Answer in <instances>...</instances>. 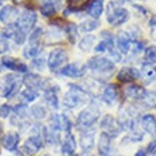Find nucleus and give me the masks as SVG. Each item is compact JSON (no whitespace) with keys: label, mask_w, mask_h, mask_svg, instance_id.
<instances>
[{"label":"nucleus","mask_w":156,"mask_h":156,"mask_svg":"<svg viewBox=\"0 0 156 156\" xmlns=\"http://www.w3.org/2000/svg\"><path fill=\"white\" fill-rule=\"evenodd\" d=\"M69 89L70 90L64 95V100H62V105L66 108L75 109L88 101L89 94L82 87H79L77 84H69Z\"/></svg>","instance_id":"1"},{"label":"nucleus","mask_w":156,"mask_h":156,"mask_svg":"<svg viewBox=\"0 0 156 156\" xmlns=\"http://www.w3.org/2000/svg\"><path fill=\"white\" fill-rule=\"evenodd\" d=\"M130 18V12L121 7L115 1H109L107 5V22L113 27H120Z\"/></svg>","instance_id":"2"},{"label":"nucleus","mask_w":156,"mask_h":156,"mask_svg":"<svg viewBox=\"0 0 156 156\" xmlns=\"http://www.w3.org/2000/svg\"><path fill=\"white\" fill-rule=\"evenodd\" d=\"M100 119V112L94 107L85 108L79 112L76 119V127L79 132H84L87 130H90Z\"/></svg>","instance_id":"3"},{"label":"nucleus","mask_w":156,"mask_h":156,"mask_svg":"<svg viewBox=\"0 0 156 156\" xmlns=\"http://www.w3.org/2000/svg\"><path fill=\"white\" fill-rule=\"evenodd\" d=\"M87 67L100 75H111L115 70V64L109 58L95 55L88 60Z\"/></svg>","instance_id":"4"},{"label":"nucleus","mask_w":156,"mask_h":156,"mask_svg":"<svg viewBox=\"0 0 156 156\" xmlns=\"http://www.w3.org/2000/svg\"><path fill=\"white\" fill-rule=\"evenodd\" d=\"M67 60H69L67 52L64 48H55L48 55L47 66L52 72H57V71H60L62 66L66 65Z\"/></svg>","instance_id":"5"},{"label":"nucleus","mask_w":156,"mask_h":156,"mask_svg":"<svg viewBox=\"0 0 156 156\" xmlns=\"http://www.w3.org/2000/svg\"><path fill=\"white\" fill-rule=\"evenodd\" d=\"M37 23V15L33 10H25L22 12L16 20V25L18 27L24 34H29L35 29V25Z\"/></svg>","instance_id":"6"},{"label":"nucleus","mask_w":156,"mask_h":156,"mask_svg":"<svg viewBox=\"0 0 156 156\" xmlns=\"http://www.w3.org/2000/svg\"><path fill=\"white\" fill-rule=\"evenodd\" d=\"M23 84V79L17 77L13 73L6 75L2 79V96L6 98H10L15 96L17 91L20 89V85Z\"/></svg>","instance_id":"7"},{"label":"nucleus","mask_w":156,"mask_h":156,"mask_svg":"<svg viewBox=\"0 0 156 156\" xmlns=\"http://www.w3.org/2000/svg\"><path fill=\"white\" fill-rule=\"evenodd\" d=\"M100 127H101L102 132L107 133L108 136H111L112 138H115V137H118L122 132L118 120L113 115H111V114H105L103 117L101 118Z\"/></svg>","instance_id":"8"},{"label":"nucleus","mask_w":156,"mask_h":156,"mask_svg":"<svg viewBox=\"0 0 156 156\" xmlns=\"http://www.w3.org/2000/svg\"><path fill=\"white\" fill-rule=\"evenodd\" d=\"M44 140L41 135H30L25 139L22 147V153L28 156H34L39 153L40 150L43 148Z\"/></svg>","instance_id":"9"},{"label":"nucleus","mask_w":156,"mask_h":156,"mask_svg":"<svg viewBox=\"0 0 156 156\" xmlns=\"http://www.w3.org/2000/svg\"><path fill=\"white\" fill-rule=\"evenodd\" d=\"M23 79V84L27 87V88H30V89H34V90H46L51 84H47V79L42 78L37 73H33V72H28L24 75Z\"/></svg>","instance_id":"10"},{"label":"nucleus","mask_w":156,"mask_h":156,"mask_svg":"<svg viewBox=\"0 0 156 156\" xmlns=\"http://www.w3.org/2000/svg\"><path fill=\"white\" fill-rule=\"evenodd\" d=\"M20 136L18 132L16 131H10V132H6L4 133L1 138H0V144L1 147L7 150V151H11V153H15V151H18V147H20Z\"/></svg>","instance_id":"11"},{"label":"nucleus","mask_w":156,"mask_h":156,"mask_svg":"<svg viewBox=\"0 0 156 156\" xmlns=\"http://www.w3.org/2000/svg\"><path fill=\"white\" fill-rule=\"evenodd\" d=\"M87 65H80L78 62H71L62 66L59 71V73L64 77L69 78H80L87 73Z\"/></svg>","instance_id":"12"},{"label":"nucleus","mask_w":156,"mask_h":156,"mask_svg":"<svg viewBox=\"0 0 156 156\" xmlns=\"http://www.w3.org/2000/svg\"><path fill=\"white\" fill-rule=\"evenodd\" d=\"M140 78L139 70L132 66H125L122 67L117 75V79L120 83H133L135 80Z\"/></svg>","instance_id":"13"},{"label":"nucleus","mask_w":156,"mask_h":156,"mask_svg":"<svg viewBox=\"0 0 156 156\" xmlns=\"http://www.w3.org/2000/svg\"><path fill=\"white\" fill-rule=\"evenodd\" d=\"M79 145L83 150V153L88 154L94 149L95 145V131L87 130L84 132H80V138H79Z\"/></svg>","instance_id":"14"},{"label":"nucleus","mask_w":156,"mask_h":156,"mask_svg":"<svg viewBox=\"0 0 156 156\" xmlns=\"http://www.w3.org/2000/svg\"><path fill=\"white\" fill-rule=\"evenodd\" d=\"M1 64H2L4 67H6V69H9L11 71H15V72H18V73H24V75L28 73V66L16 58L2 57Z\"/></svg>","instance_id":"15"},{"label":"nucleus","mask_w":156,"mask_h":156,"mask_svg":"<svg viewBox=\"0 0 156 156\" xmlns=\"http://www.w3.org/2000/svg\"><path fill=\"white\" fill-rule=\"evenodd\" d=\"M132 40L127 31H119L115 37V46L121 54H127L131 49Z\"/></svg>","instance_id":"16"},{"label":"nucleus","mask_w":156,"mask_h":156,"mask_svg":"<svg viewBox=\"0 0 156 156\" xmlns=\"http://www.w3.org/2000/svg\"><path fill=\"white\" fill-rule=\"evenodd\" d=\"M58 91L59 87L58 85H49L46 90H43V98L44 101L47 102V105L49 107H52L53 109H58L60 103H59V98H58Z\"/></svg>","instance_id":"17"},{"label":"nucleus","mask_w":156,"mask_h":156,"mask_svg":"<svg viewBox=\"0 0 156 156\" xmlns=\"http://www.w3.org/2000/svg\"><path fill=\"white\" fill-rule=\"evenodd\" d=\"M77 148V142H76V137L71 133H66L65 138L61 142V147H60V151L64 156H71L75 154Z\"/></svg>","instance_id":"18"},{"label":"nucleus","mask_w":156,"mask_h":156,"mask_svg":"<svg viewBox=\"0 0 156 156\" xmlns=\"http://www.w3.org/2000/svg\"><path fill=\"white\" fill-rule=\"evenodd\" d=\"M112 137L101 132L98 142V151L100 156H109L112 153Z\"/></svg>","instance_id":"19"},{"label":"nucleus","mask_w":156,"mask_h":156,"mask_svg":"<svg viewBox=\"0 0 156 156\" xmlns=\"http://www.w3.org/2000/svg\"><path fill=\"white\" fill-rule=\"evenodd\" d=\"M18 10L16 7H13L12 5H6L0 10V22L5 23V24H12L13 20L16 23V20L18 18Z\"/></svg>","instance_id":"20"},{"label":"nucleus","mask_w":156,"mask_h":156,"mask_svg":"<svg viewBox=\"0 0 156 156\" xmlns=\"http://www.w3.org/2000/svg\"><path fill=\"white\" fill-rule=\"evenodd\" d=\"M140 124L145 133L151 137H156V117L154 114H144L140 118Z\"/></svg>","instance_id":"21"},{"label":"nucleus","mask_w":156,"mask_h":156,"mask_svg":"<svg viewBox=\"0 0 156 156\" xmlns=\"http://www.w3.org/2000/svg\"><path fill=\"white\" fill-rule=\"evenodd\" d=\"M139 72H140V78L144 80L145 84L154 82L156 78V64L143 62Z\"/></svg>","instance_id":"22"},{"label":"nucleus","mask_w":156,"mask_h":156,"mask_svg":"<svg viewBox=\"0 0 156 156\" xmlns=\"http://www.w3.org/2000/svg\"><path fill=\"white\" fill-rule=\"evenodd\" d=\"M118 95H119V91H118V85L117 84H108L106 85V88L103 89V93H102V101L106 103V105H113L115 101L118 100Z\"/></svg>","instance_id":"23"},{"label":"nucleus","mask_w":156,"mask_h":156,"mask_svg":"<svg viewBox=\"0 0 156 156\" xmlns=\"http://www.w3.org/2000/svg\"><path fill=\"white\" fill-rule=\"evenodd\" d=\"M87 12L91 18L98 20L103 13V0H91L87 6Z\"/></svg>","instance_id":"24"},{"label":"nucleus","mask_w":156,"mask_h":156,"mask_svg":"<svg viewBox=\"0 0 156 156\" xmlns=\"http://www.w3.org/2000/svg\"><path fill=\"white\" fill-rule=\"evenodd\" d=\"M144 91H145V89L142 85H138L136 83H131L125 89V96L127 98H130V100L139 101L142 98V96H143Z\"/></svg>","instance_id":"25"},{"label":"nucleus","mask_w":156,"mask_h":156,"mask_svg":"<svg viewBox=\"0 0 156 156\" xmlns=\"http://www.w3.org/2000/svg\"><path fill=\"white\" fill-rule=\"evenodd\" d=\"M139 102L147 108H156V91L155 90H145Z\"/></svg>","instance_id":"26"},{"label":"nucleus","mask_w":156,"mask_h":156,"mask_svg":"<svg viewBox=\"0 0 156 156\" xmlns=\"http://www.w3.org/2000/svg\"><path fill=\"white\" fill-rule=\"evenodd\" d=\"M95 41H96V36L95 35H85L84 37L80 39L79 43H78V47H79V49L82 52L89 53L94 48Z\"/></svg>","instance_id":"27"},{"label":"nucleus","mask_w":156,"mask_h":156,"mask_svg":"<svg viewBox=\"0 0 156 156\" xmlns=\"http://www.w3.org/2000/svg\"><path fill=\"white\" fill-rule=\"evenodd\" d=\"M78 30H79V29H78L77 24H75V23H72V22L66 23V25H65V28H64V31H65V34H66V36H67V40L70 41L71 44H75L76 41H77Z\"/></svg>","instance_id":"28"},{"label":"nucleus","mask_w":156,"mask_h":156,"mask_svg":"<svg viewBox=\"0 0 156 156\" xmlns=\"http://www.w3.org/2000/svg\"><path fill=\"white\" fill-rule=\"evenodd\" d=\"M42 53V46L41 44H28L24 49H23V55L27 59H35L40 57V54Z\"/></svg>","instance_id":"29"},{"label":"nucleus","mask_w":156,"mask_h":156,"mask_svg":"<svg viewBox=\"0 0 156 156\" xmlns=\"http://www.w3.org/2000/svg\"><path fill=\"white\" fill-rule=\"evenodd\" d=\"M98 27H100V22L98 20H83L79 25H78V29L83 33H91L94 30H96Z\"/></svg>","instance_id":"30"},{"label":"nucleus","mask_w":156,"mask_h":156,"mask_svg":"<svg viewBox=\"0 0 156 156\" xmlns=\"http://www.w3.org/2000/svg\"><path fill=\"white\" fill-rule=\"evenodd\" d=\"M57 11H58V7L53 2H51V1L43 2L41 5V7H40V12L44 17H54L57 15Z\"/></svg>","instance_id":"31"},{"label":"nucleus","mask_w":156,"mask_h":156,"mask_svg":"<svg viewBox=\"0 0 156 156\" xmlns=\"http://www.w3.org/2000/svg\"><path fill=\"white\" fill-rule=\"evenodd\" d=\"M13 114L16 115L17 118H20L22 120H24L25 118L29 115V113H30V108L25 105V103H18V105H16L15 107H13Z\"/></svg>","instance_id":"32"},{"label":"nucleus","mask_w":156,"mask_h":156,"mask_svg":"<svg viewBox=\"0 0 156 156\" xmlns=\"http://www.w3.org/2000/svg\"><path fill=\"white\" fill-rule=\"evenodd\" d=\"M30 114L37 120H42L47 117V109L42 105H35L30 108Z\"/></svg>","instance_id":"33"},{"label":"nucleus","mask_w":156,"mask_h":156,"mask_svg":"<svg viewBox=\"0 0 156 156\" xmlns=\"http://www.w3.org/2000/svg\"><path fill=\"white\" fill-rule=\"evenodd\" d=\"M148 64H156V46H149L144 51V61Z\"/></svg>","instance_id":"34"},{"label":"nucleus","mask_w":156,"mask_h":156,"mask_svg":"<svg viewBox=\"0 0 156 156\" xmlns=\"http://www.w3.org/2000/svg\"><path fill=\"white\" fill-rule=\"evenodd\" d=\"M20 96L27 102H33L39 98V91L34 90V89H30V88H25L24 90L20 91Z\"/></svg>","instance_id":"35"},{"label":"nucleus","mask_w":156,"mask_h":156,"mask_svg":"<svg viewBox=\"0 0 156 156\" xmlns=\"http://www.w3.org/2000/svg\"><path fill=\"white\" fill-rule=\"evenodd\" d=\"M43 36V29L42 28H35L29 36V44H40V41Z\"/></svg>","instance_id":"36"},{"label":"nucleus","mask_w":156,"mask_h":156,"mask_svg":"<svg viewBox=\"0 0 156 156\" xmlns=\"http://www.w3.org/2000/svg\"><path fill=\"white\" fill-rule=\"evenodd\" d=\"M144 51H145V42L144 41H140V40L132 41L131 49H130V52H131L132 55H138V54H140Z\"/></svg>","instance_id":"37"},{"label":"nucleus","mask_w":156,"mask_h":156,"mask_svg":"<svg viewBox=\"0 0 156 156\" xmlns=\"http://www.w3.org/2000/svg\"><path fill=\"white\" fill-rule=\"evenodd\" d=\"M72 126H73V124H72L71 119L67 115H65V114H61V127H62V131L65 133H71Z\"/></svg>","instance_id":"38"},{"label":"nucleus","mask_w":156,"mask_h":156,"mask_svg":"<svg viewBox=\"0 0 156 156\" xmlns=\"http://www.w3.org/2000/svg\"><path fill=\"white\" fill-rule=\"evenodd\" d=\"M46 64H47V61L43 58H41V57H37V58L31 60V66L34 69H36L37 71H42L46 67Z\"/></svg>","instance_id":"39"},{"label":"nucleus","mask_w":156,"mask_h":156,"mask_svg":"<svg viewBox=\"0 0 156 156\" xmlns=\"http://www.w3.org/2000/svg\"><path fill=\"white\" fill-rule=\"evenodd\" d=\"M144 138V135L142 132H138V131H132L129 136L125 137V140L129 139L131 143H137V142H142Z\"/></svg>","instance_id":"40"},{"label":"nucleus","mask_w":156,"mask_h":156,"mask_svg":"<svg viewBox=\"0 0 156 156\" xmlns=\"http://www.w3.org/2000/svg\"><path fill=\"white\" fill-rule=\"evenodd\" d=\"M10 49V44H9V40L6 39L4 35L0 34V54L6 53Z\"/></svg>","instance_id":"41"},{"label":"nucleus","mask_w":156,"mask_h":156,"mask_svg":"<svg viewBox=\"0 0 156 156\" xmlns=\"http://www.w3.org/2000/svg\"><path fill=\"white\" fill-rule=\"evenodd\" d=\"M13 107H11L10 105H2L0 106V117L1 118H7L10 117V114L12 113Z\"/></svg>","instance_id":"42"},{"label":"nucleus","mask_w":156,"mask_h":156,"mask_svg":"<svg viewBox=\"0 0 156 156\" xmlns=\"http://www.w3.org/2000/svg\"><path fill=\"white\" fill-rule=\"evenodd\" d=\"M108 53H109L111 60H112L113 62H119V61H121V58H122L121 55H122V54H121V53H120L118 49H115V48H114V49L109 51Z\"/></svg>","instance_id":"43"},{"label":"nucleus","mask_w":156,"mask_h":156,"mask_svg":"<svg viewBox=\"0 0 156 156\" xmlns=\"http://www.w3.org/2000/svg\"><path fill=\"white\" fill-rule=\"evenodd\" d=\"M145 149H147L148 154H151V155H156V139L151 140V142H150V143L148 144V147H147Z\"/></svg>","instance_id":"44"},{"label":"nucleus","mask_w":156,"mask_h":156,"mask_svg":"<svg viewBox=\"0 0 156 156\" xmlns=\"http://www.w3.org/2000/svg\"><path fill=\"white\" fill-rule=\"evenodd\" d=\"M133 7H135L136 10H138V11H139L142 15H144V16L148 13V10H147L144 6H142V5H137V4H133Z\"/></svg>","instance_id":"45"},{"label":"nucleus","mask_w":156,"mask_h":156,"mask_svg":"<svg viewBox=\"0 0 156 156\" xmlns=\"http://www.w3.org/2000/svg\"><path fill=\"white\" fill-rule=\"evenodd\" d=\"M149 27L150 28H156V15H153L151 17H150V20H149Z\"/></svg>","instance_id":"46"},{"label":"nucleus","mask_w":156,"mask_h":156,"mask_svg":"<svg viewBox=\"0 0 156 156\" xmlns=\"http://www.w3.org/2000/svg\"><path fill=\"white\" fill-rule=\"evenodd\" d=\"M148 151H147V149H138L136 151V154L135 156H148Z\"/></svg>","instance_id":"47"},{"label":"nucleus","mask_w":156,"mask_h":156,"mask_svg":"<svg viewBox=\"0 0 156 156\" xmlns=\"http://www.w3.org/2000/svg\"><path fill=\"white\" fill-rule=\"evenodd\" d=\"M48 1H51V2H53V4H54V5L57 6V7H58L59 5H60V4L62 2V0H48Z\"/></svg>","instance_id":"48"},{"label":"nucleus","mask_w":156,"mask_h":156,"mask_svg":"<svg viewBox=\"0 0 156 156\" xmlns=\"http://www.w3.org/2000/svg\"><path fill=\"white\" fill-rule=\"evenodd\" d=\"M12 1H13L15 4H20V2H23L24 0H12Z\"/></svg>","instance_id":"49"},{"label":"nucleus","mask_w":156,"mask_h":156,"mask_svg":"<svg viewBox=\"0 0 156 156\" xmlns=\"http://www.w3.org/2000/svg\"><path fill=\"white\" fill-rule=\"evenodd\" d=\"M71 156H79V155H77V154H73V155H71Z\"/></svg>","instance_id":"50"},{"label":"nucleus","mask_w":156,"mask_h":156,"mask_svg":"<svg viewBox=\"0 0 156 156\" xmlns=\"http://www.w3.org/2000/svg\"><path fill=\"white\" fill-rule=\"evenodd\" d=\"M138 1H145V0H138Z\"/></svg>","instance_id":"51"},{"label":"nucleus","mask_w":156,"mask_h":156,"mask_svg":"<svg viewBox=\"0 0 156 156\" xmlns=\"http://www.w3.org/2000/svg\"><path fill=\"white\" fill-rule=\"evenodd\" d=\"M0 72H1V70H0Z\"/></svg>","instance_id":"52"},{"label":"nucleus","mask_w":156,"mask_h":156,"mask_svg":"<svg viewBox=\"0 0 156 156\" xmlns=\"http://www.w3.org/2000/svg\"><path fill=\"white\" fill-rule=\"evenodd\" d=\"M0 1H2V0H0Z\"/></svg>","instance_id":"53"}]
</instances>
